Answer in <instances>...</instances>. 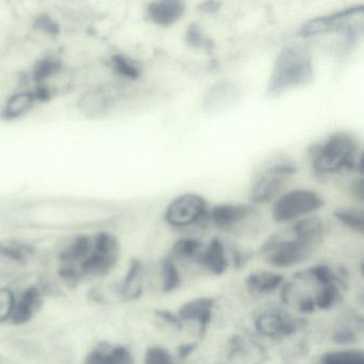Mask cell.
Returning <instances> with one entry per match:
<instances>
[{"label":"cell","instance_id":"cell-1","mask_svg":"<svg viewBox=\"0 0 364 364\" xmlns=\"http://www.w3.org/2000/svg\"><path fill=\"white\" fill-rule=\"evenodd\" d=\"M326 228L318 217L298 221L289 234H276L268 238L261 255L268 264L277 268L293 267L306 261L323 244Z\"/></svg>","mask_w":364,"mask_h":364},{"label":"cell","instance_id":"cell-2","mask_svg":"<svg viewBox=\"0 0 364 364\" xmlns=\"http://www.w3.org/2000/svg\"><path fill=\"white\" fill-rule=\"evenodd\" d=\"M314 77L310 53L301 46H285L279 52L267 85V95L279 97L291 89L306 86Z\"/></svg>","mask_w":364,"mask_h":364},{"label":"cell","instance_id":"cell-3","mask_svg":"<svg viewBox=\"0 0 364 364\" xmlns=\"http://www.w3.org/2000/svg\"><path fill=\"white\" fill-rule=\"evenodd\" d=\"M313 168L318 176L336 173L343 169H362V155L355 136L340 132L330 136L313 153Z\"/></svg>","mask_w":364,"mask_h":364},{"label":"cell","instance_id":"cell-4","mask_svg":"<svg viewBox=\"0 0 364 364\" xmlns=\"http://www.w3.org/2000/svg\"><path fill=\"white\" fill-rule=\"evenodd\" d=\"M323 205V199L318 193L306 189H298L287 193L277 201L272 216L277 223H289L316 212Z\"/></svg>","mask_w":364,"mask_h":364},{"label":"cell","instance_id":"cell-5","mask_svg":"<svg viewBox=\"0 0 364 364\" xmlns=\"http://www.w3.org/2000/svg\"><path fill=\"white\" fill-rule=\"evenodd\" d=\"M120 255V246L114 236L101 233L93 238L92 248L84 263L78 268L80 274H107L114 267Z\"/></svg>","mask_w":364,"mask_h":364},{"label":"cell","instance_id":"cell-6","mask_svg":"<svg viewBox=\"0 0 364 364\" xmlns=\"http://www.w3.org/2000/svg\"><path fill=\"white\" fill-rule=\"evenodd\" d=\"M296 171L297 169L293 165L287 164L276 165L266 170L251 188V201L257 204L269 202L278 195L283 185Z\"/></svg>","mask_w":364,"mask_h":364},{"label":"cell","instance_id":"cell-7","mask_svg":"<svg viewBox=\"0 0 364 364\" xmlns=\"http://www.w3.org/2000/svg\"><path fill=\"white\" fill-rule=\"evenodd\" d=\"M206 213V202L198 195L181 196L170 203L165 218L173 227H188L201 220Z\"/></svg>","mask_w":364,"mask_h":364},{"label":"cell","instance_id":"cell-8","mask_svg":"<svg viewBox=\"0 0 364 364\" xmlns=\"http://www.w3.org/2000/svg\"><path fill=\"white\" fill-rule=\"evenodd\" d=\"M364 6L358 5L346 8L329 16H318L306 22L300 29V36L304 38L314 37L329 31H341L346 26V21L355 16L363 14Z\"/></svg>","mask_w":364,"mask_h":364},{"label":"cell","instance_id":"cell-9","mask_svg":"<svg viewBox=\"0 0 364 364\" xmlns=\"http://www.w3.org/2000/svg\"><path fill=\"white\" fill-rule=\"evenodd\" d=\"M255 328L262 336L268 338H282L295 333L301 323L282 311L262 313L255 321Z\"/></svg>","mask_w":364,"mask_h":364},{"label":"cell","instance_id":"cell-10","mask_svg":"<svg viewBox=\"0 0 364 364\" xmlns=\"http://www.w3.org/2000/svg\"><path fill=\"white\" fill-rule=\"evenodd\" d=\"M112 95L104 86H92L84 91L77 100V109L87 118L104 117L112 107Z\"/></svg>","mask_w":364,"mask_h":364},{"label":"cell","instance_id":"cell-11","mask_svg":"<svg viewBox=\"0 0 364 364\" xmlns=\"http://www.w3.org/2000/svg\"><path fill=\"white\" fill-rule=\"evenodd\" d=\"M240 97L237 85L230 80L217 82L204 97V109L210 112H219L235 104Z\"/></svg>","mask_w":364,"mask_h":364},{"label":"cell","instance_id":"cell-12","mask_svg":"<svg viewBox=\"0 0 364 364\" xmlns=\"http://www.w3.org/2000/svg\"><path fill=\"white\" fill-rule=\"evenodd\" d=\"M215 300L210 297H199L183 304L178 309V316L184 321H196L199 323L200 336L205 333L208 323L212 321Z\"/></svg>","mask_w":364,"mask_h":364},{"label":"cell","instance_id":"cell-13","mask_svg":"<svg viewBox=\"0 0 364 364\" xmlns=\"http://www.w3.org/2000/svg\"><path fill=\"white\" fill-rule=\"evenodd\" d=\"M186 6L178 0L154 1L148 7V16L154 24L159 26H170L178 22L184 16Z\"/></svg>","mask_w":364,"mask_h":364},{"label":"cell","instance_id":"cell-14","mask_svg":"<svg viewBox=\"0 0 364 364\" xmlns=\"http://www.w3.org/2000/svg\"><path fill=\"white\" fill-rule=\"evenodd\" d=\"M252 214V206L247 204H220L213 208L210 217L215 225L228 229L246 220Z\"/></svg>","mask_w":364,"mask_h":364},{"label":"cell","instance_id":"cell-15","mask_svg":"<svg viewBox=\"0 0 364 364\" xmlns=\"http://www.w3.org/2000/svg\"><path fill=\"white\" fill-rule=\"evenodd\" d=\"M200 265L203 266L215 276H221L227 272L228 259L225 257V245L219 238H213L208 248L198 257Z\"/></svg>","mask_w":364,"mask_h":364},{"label":"cell","instance_id":"cell-16","mask_svg":"<svg viewBox=\"0 0 364 364\" xmlns=\"http://www.w3.org/2000/svg\"><path fill=\"white\" fill-rule=\"evenodd\" d=\"M39 92L33 90H21L12 93L3 108V114L8 119H18L28 114L39 97Z\"/></svg>","mask_w":364,"mask_h":364},{"label":"cell","instance_id":"cell-17","mask_svg":"<svg viewBox=\"0 0 364 364\" xmlns=\"http://www.w3.org/2000/svg\"><path fill=\"white\" fill-rule=\"evenodd\" d=\"M86 364H135L131 351L124 346L102 345L95 348L86 360Z\"/></svg>","mask_w":364,"mask_h":364},{"label":"cell","instance_id":"cell-18","mask_svg":"<svg viewBox=\"0 0 364 364\" xmlns=\"http://www.w3.org/2000/svg\"><path fill=\"white\" fill-rule=\"evenodd\" d=\"M40 304H41V297H40L37 289L31 287V289H27L23 294L22 297L16 301L14 314L11 317L12 321L18 323L29 321L39 308Z\"/></svg>","mask_w":364,"mask_h":364},{"label":"cell","instance_id":"cell-19","mask_svg":"<svg viewBox=\"0 0 364 364\" xmlns=\"http://www.w3.org/2000/svg\"><path fill=\"white\" fill-rule=\"evenodd\" d=\"M282 274L272 272H257L249 274L247 285L255 293L267 294L276 291L283 283Z\"/></svg>","mask_w":364,"mask_h":364},{"label":"cell","instance_id":"cell-20","mask_svg":"<svg viewBox=\"0 0 364 364\" xmlns=\"http://www.w3.org/2000/svg\"><path fill=\"white\" fill-rule=\"evenodd\" d=\"M318 364H364L361 349H341L323 353Z\"/></svg>","mask_w":364,"mask_h":364},{"label":"cell","instance_id":"cell-21","mask_svg":"<svg viewBox=\"0 0 364 364\" xmlns=\"http://www.w3.org/2000/svg\"><path fill=\"white\" fill-rule=\"evenodd\" d=\"M334 216L345 227L353 230V232H357V233L363 234L364 214L361 208H338L334 212Z\"/></svg>","mask_w":364,"mask_h":364},{"label":"cell","instance_id":"cell-22","mask_svg":"<svg viewBox=\"0 0 364 364\" xmlns=\"http://www.w3.org/2000/svg\"><path fill=\"white\" fill-rule=\"evenodd\" d=\"M161 267H163V291L170 293L180 287V272L171 259H164Z\"/></svg>","mask_w":364,"mask_h":364},{"label":"cell","instance_id":"cell-23","mask_svg":"<svg viewBox=\"0 0 364 364\" xmlns=\"http://www.w3.org/2000/svg\"><path fill=\"white\" fill-rule=\"evenodd\" d=\"M340 289L338 284L325 285L314 299L315 306L319 310H328L338 302Z\"/></svg>","mask_w":364,"mask_h":364},{"label":"cell","instance_id":"cell-24","mask_svg":"<svg viewBox=\"0 0 364 364\" xmlns=\"http://www.w3.org/2000/svg\"><path fill=\"white\" fill-rule=\"evenodd\" d=\"M202 248V244L199 240L193 238H182L174 242L172 247V253L176 257H183V259H189V257H196Z\"/></svg>","mask_w":364,"mask_h":364},{"label":"cell","instance_id":"cell-25","mask_svg":"<svg viewBox=\"0 0 364 364\" xmlns=\"http://www.w3.org/2000/svg\"><path fill=\"white\" fill-rule=\"evenodd\" d=\"M310 278L314 279L315 281L323 285L340 284L342 281L338 278L336 274L332 272L331 268L326 265H317L310 268L306 272Z\"/></svg>","mask_w":364,"mask_h":364},{"label":"cell","instance_id":"cell-26","mask_svg":"<svg viewBox=\"0 0 364 364\" xmlns=\"http://www.w3.org/2000/svg\"><path fill=\"white\" fill-rule=\"evenodd\" d=\"M16 301L11 289H0V323L11 319Z\"/></svg>","mask_w":364,"mask_h":364},{"label":"cell","instance_id":"cell-27","mask_svg":"<svg viewBox=\"0 0 364 364\" xmlns=\"http://www.w3.org/2000/svg\"><path fill=\"white\" fill-rule=\"evenodd\" d=\"M114 68L117 71L129 80H137L140 76V70L131 59L127 57L118 56L114 58Z\"/></svg>","mask_w":364,"mask_h":364},{"label":"cell","instance_id":"cell-28","mask_svg":"<svg viewBox=\"0 0 364 364\" xmlns=\"http://www.w3.org/2000/svg\"><path fill=\"white\" fill-rule=\"evenodd\" d=\"M144 364H174V362L164 347L153 346L146 350Z\"/></svg>","mask_w":364,"mask_h":364},{"label":"cell","instance_id":"cell-29","mask_svg":"<svg viewBox=\"0 0 364 364\" xmlns=\"http://www.w3.org/2000/svg\"><path fill=\"white\" fill-rule=\"evenodd\" d=\"M186 40L188 44L196 46V48L205 44V40L202 37L201 33H200L199 28H198L196 24H193L189 27L188 31H187Z\"/></svg>","mask_w":364,"mask_h":364},{"label":"cell","instance_id":"cell-30","mask_svg":"<svg viewBox=\"0 0 364 364\" xmlns=\"http://www.w3.org/2000/svg\"><path fill=\"white\" fill-rule=\"evenodd\" d=\"M155 314H156L159 318L164 319L166 323H168L169 325L176 327V329H182V319H181L180 317L176 316V315L173 314V313L170 312V311L159 310L155 312Z\"/></svg>","mask_w":364,"mask_h":364},{"label":"cell","instance_id":"cell-31","mask_svg":"<svg viewBox=\"0 0 364 364\" xmlns=\"http://www.w3.org/2000/svg\"><path fill=\"white\" fill-rule=\"evenodd\" d=\"M333 341L338 344H351V343H355L357 341V336L351 330H340L334 334Z\"/></svg>","mask_w":364,"mask_h":364},{"label":"cell","instance_id":"cell-32","mask_svg":"<svg viewBox=\"0 0 364 364\" xmlns=\"http://www.w3.org/2000/svg\"><path fill=\"white\" fill-rule=\"evenodd\" d=\"M315 309H316V306H315L314 299H313V298L306 297L300 301V312L306 313V314H310V313L314 312Z\"/></svg>","mask_w":364,"mask_h":364},{"label":"cell","instance_id":"cell-33","mask_svg":"<svg viewBox=\"0 0 364 364\" xmlns=\"http://www.w3.org/2000/svg\"><path fill=\"white\" fill-rule=\"evenodd\" d=\"M351 193L355 197H357L358 199L363 200V180L362 178H359V180L353 181V184H351Z\"/></svg>","mask_w":364,"mask_h":364},{"label":"cell","instance_id":"cell-34","mask_svg":"<svg viewBox=\"0 0 364 364\" xmlns=\"http://www.w3.org/2000/svg\"><path fill=\"white\" fill-rule=\"evenodd\" d=\"M200 8H201L200 11L204 12V14H214V12L218 11L220 4L215 3V1H208V3L202 4Z\"/></svg>","mask_w":364,"mask_h":364},{"label":"cell","instance_id":"cell-35","mask_svg":"<svg viewBox=\"0 0 364 364\" xmlns=\"http://www.w3.org/2000/svg\"><path fill=\"white\" fill-rule=\"evenodd\" d=\"M196 348H197V344H196V343L182 345L180 349H178V355H180V358H182V359H185V358L188 357Z\"/></svg>","mask_w":364,"mask_h":364}]
</instances>
